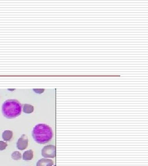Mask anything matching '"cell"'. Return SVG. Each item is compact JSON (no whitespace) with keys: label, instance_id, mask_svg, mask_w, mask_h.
<instances>
[{"label":"cell","instance_id":"obj_1","mask_svg":"<svg viewBox=\"0 0 148 166\" xmlns=\"http://www.w3.org/2000/svg\"><path fill=\"white\" fill-rule=\"evenodd\" d=\"M32 135L38 143L45 144L51 140L53 137L52 129L45 124H39L35 126Z\"/></svg>","mask_w":148,"mask_h":166},{"label":"cell","instance_id":"obj_2","mask_svg":"<svg viewBox=\"0 0 148 166\" xmlns=\"http://www.w3.org/2000/svg\"><path fill=\"white\" fill-rule=\"evenodd\" d=\"M22 112V105L17 100L9 99L3 103L2 113L8 119H13L20 115Z\"/></svg>","mask_w":148,"mask_h":166},{"label":"cell","instance_id":"obj_3","mask_svg":"<svg viewBox=\"0 0 148 166\" xmlns=\"http://www.w3.org/2000/svg\"><path fill=\"white\" fill-rule=\"evenodd\" d=\"M41 155L45 158H54L56 157V147L52 145L45 146L41 150Z\"/></svg>","mask_w":148,"mask_h":166},{"label":"cell","instance_id":"obj_4","mask_svg":"<svg viewBox=\"0 0 148 166\" xmlns=\"http://www.w3.org/2000/svg\"><path fill=\"white\" fill-rule=\"evenodd\" d=\"M17 148L20 150H24L28 147V138L26 137L25 134L23 135L19 138L17 141Z\"/></svg>","mask_w":148,"mask_h":166},{"label":"cell","instance_id":"obj_5","mask_svg":"<svg viewBox=\"0 0 148 166\" xmlns=\"http://www.w3.org/2000/svg\"><path fill=\"white\" fill-rule=\"evenodd\" d=\"M53 164L54 163L52 160L43 158L37 162V166H53Z\"/></svg>","mask_w":148,"mask_h":166},{"label":"cell","instance_id":"obj_6","mask_svg":"<svg viewBox=\"0 0 148 166\" xmlns=\"http://www.w3.org/2000/svg\"><path fill=\"white\" fill-rule=\"evenodd\" d=\"M13 136V132L11 130H5L2 134L3 140L6 141H9L12 139Z\"/></svg>","mask_w":148,"mask_h":166},{"label":"cell","instance_id":"obj_7","mask_svg":"<svg viewBox=\"0 0 148 166\" xmlns=\"http://www.w3.org/2000/svg\"><path fill=\"white\" fill-rule=\"evenodd\" d=\"M23 159L24 161H30L32 160L33 157V152L32 149L27 150L23 154Z\"/></svg>","mask_w":148,"mask_h":166},{"label":"cell","instance_id":"obj_8","mask_svg":"<svg viewBox=\"0 0 148 166\" xmlns=\"http://www.w3.org/2000/svg\"><path fill=\"white\" fill-rule=\"evenodd\" d=\"M34 110V108L32 105L29 104H24L23 105V112L27 114L32 113Z\"/></svg>","mask_w":148,"mask_h":166},{"label":"cell","instance_id":"obj_9","mask_svg":"<svg viewBox=\"0 0 148 166\" xmlns=\"http://www.w3.org/2000/svg\"><path fill=\"white\" fill-rule=\"evenodd\" d=\"M11 157H12V159H13L14 160L18 161V160H20L21 159L22 156H21V154L20 152L14 151L12 154V155H11Z\"/></svg>","mask_w":148,"mask_h":166},{"label":"cell","instance_id":"obj_10","mask_svg":"<svg viewBox=\"0 0 148 166\" xmlns=\"http://www.w3.org/2000/svg\"><path fill=\"white\" fill-rule=\"evenodd\" d=\"M7 147V144L5 141H0V151L5 149Z\"/></svg>","mask_w":148,"mask_h":166},{"label":"cell","instance_id":"obj_11","mask_svg":"<svg viewBox=\"0 0 148 166\" xmlns=\"http://www.w3.org/2000/svg\"><path fill=\"white\" fill-rule=\"evenodd\" d=\"M33 90L35 92H36L37 93L41 94L42 92H43L45 90L44 89H33Z\"/></svg>","mask_w":148,"mask_h":166}]
</instances>
